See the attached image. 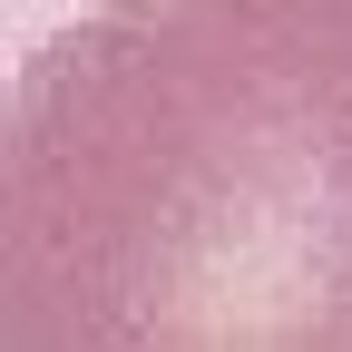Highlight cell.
Masks as SVG:
<instances>
[{
    "instance_id": "cell-1",
    "label": "cell",
    "mask_w": 352,
    "mask_h": 352,
    "mask_svg": "<svg viewBox=\"0 0 352 352\" xmlns=\"http://www.w3.org/2000/svg\"><path fill=\"white\" fill-rule=\"evenodd\" d=\"M10 352H352V0H108L0 127Z\"/></svg>"
}]
</instances>
